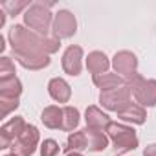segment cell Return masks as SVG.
I'll return each mask as SVG.
<instances>
[{
	"instance_id": "cell-1",
	"label": "cell",
	"mask_w": 156,
	"mask_h": 156,
	"mask_svg": "<svg viewBox=\"0 0 156 156\" xmlns=\"http://www.w3.org/2000/svg\"><path fill=\"white\" fill-rule=\"evenodd\" d=\"M26 22L37 31H46L50 24V13L48 9H44L42 4H35L26 11Z\"/></svg>"
},
{
	"instance_id": "cell-8",
	"label": "cell",
	"mask_w": 156,
	"mask_h": 156,
	"mask_svg": "<svg viewBox=\"0 0 156 156\" xmlns=\"http://www.w3.org/2000/svg\"><path fill=\"white\" fill-rule=\"evenodd\" d=\"M145 156H156V145H152V147H149V149L145 151Z\"/></svg>"
},
{
	"instance_id": "cell-6",
	"label": "cell",
	"mask_w": 156,
	"mask_h": 156,
	"mask_svg": "<svg viewBox=\"0 0 156 156\" xmlns=\"http://www.w3.org/2000/svg\"><path fill=\"white\" fill-rule=\"evenodd\" d=\"M88 66H90V70H94V72L105 70V68H107V57L101 55V53H92L90 59H88Z\"/></svg>"
},
{
	"instance_id": "cell-5",
	"label": "cell",
	"mask_w": 156,
	"mask_h": 156,
	"mask_svg": "<svg viewBox=\"0 0 156 156\" xmlns=\"http://www.w3.org/2000/svg\"><path fill=\"white\" fill-rule=\"evenodd\" d=\"M50 92H51V96H53L55 99H59V101H66L68 96H70V90H68L66 83L61 81V79L51 81V85H50Z\"/></svg>"
},
{
	"instance_id": "cell-4",
	"label": "cell",
	"mask_w": 156,
	"mask_h": 156,
	"mask_svg": "<svg viewBox=\"0 0 156 156\" xmlns=\"http://www.w3.org/2000/svg\"><path fill=\"white\" fill-rule=\"evenodd\" d=\"M79 57H81V48H68L64 55V68L70 73L79 72Z\"/></svg>"
},
{
	"instance_id": "cell-2",
	"label": "cell",
	"mask_w": 156,
	"mask_h": 156,
	"mask_svg": "<svg viewBox=\"0 0 156 156\" xmlns=\"http://www.w3.org/2000/svg\"><path fill=\"white\" fill-rule=\"evenodd\" d=\"M110 134L116 141V145L121 149V151H129V149H134L136 145V136H134V130L130 129H125V127H116V125H110Z\"/></svg>"
},
{
	"instance_id": "cell-7",
	"label": "cell",
	"mask_w": 156,
	"mask_h": 156,
	"mask_svg": "<svg viewBox=\"0 0 156 156\" xmlns=\"http://www.w3.org/2000/svg\"><path fill=\"white\" fill-rule=\"evenodd\" d=\"M57 151H59V147H57L55 141H51V140L44 141V145H42V156H53Z\"/></svg>"
},
{
	"instance_id": "cell-3",
	"label": "cell",
	"mask_w": 156,
	"mask_h": 156,
	"mask_svg": "<svg viewBox=\"0 0 156 156\" xmlns=\"http://www.w3.org/2000/svg\"><path fill=\"white\" fill-rule=\"evenodd\" d=\"M75 31V20L73 15L68 11H61L55 19V33L59 37H70Z\"/></svg>"
}]
</instances>
